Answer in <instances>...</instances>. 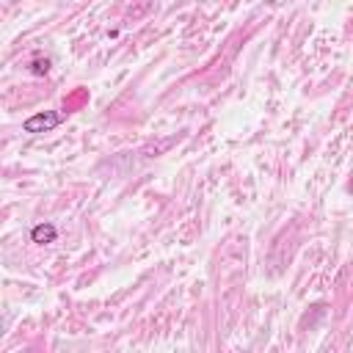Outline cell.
<instances>
[{
  "mask_svg": "<svg viewBox=\"0 0 353 353\" xmlns=\"http://www.w3.org/2000/svg\"><path fill=\"white\" fill-rule=\"evenodd\" d=\"M30 72H33V74H39V77H41V74H47V72H50V58L36 55V58L30 61Z\"/></svg>",
  "mask_w": 353,
  "mask_h": 353,
  "instance_id": "3",
  "label": "cell"
},
{
  "mask_svg": "<svg viewBox=\"0 0 353 353\" xmlns=\"http://www.w3.org/2000/svg\"><path fill=\"white\" fill-rule=\"evenodd\" d=\"M58 124H61V113L58 110H41V113L28 116L22 121V130L25 132H33V135H41V132H52Z\"/></svg>",
  "mask_w": 353,
  "mask_h": 353,
  "instance_id": "1",
  "label": "cell"
},
{
  "mask_svg": "<svg viewBox=\"0 0 353 353\" xmlns=\"http://www.w3.org/2000/svg\"><path fill=\"white\" fill-rule=\"evenodd\" d=\"M55 237H58V229L52 223H36L30 229V240L36 245H50V243H55Z\"/></svg>",
  "mask_w": 353,
  "mask_h": 353,
  "instance_id": "2",
  "label": "cell"
}]
</instances>
